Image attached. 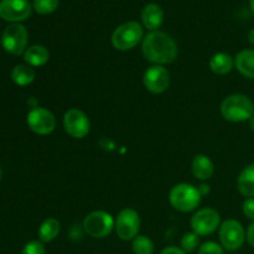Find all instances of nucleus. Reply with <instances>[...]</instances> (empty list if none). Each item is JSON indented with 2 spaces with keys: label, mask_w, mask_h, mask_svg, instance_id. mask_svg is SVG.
Returning a JSON list of instances; mask_svg holds the SVG:
<instances>
[{
  "label": "nucleus",
  "mask_w": 254,
  "mask_h": 254,
  "mask_svg": "<svg viewBox=\"0 0 254 254\" xmlns=\"http://www.w3.org/2000/svg\"><path fill=\"white\" fill-rule=\"evenodd\" d=\"M250 6H251V10H252V12L254 14V0H250Z\"/></svg>",
  "instance_id": "nucleus-33"
},
{
  "label": "nucleus",
  "mask_w": 254,
  "mask_h": 254,
  "mask_svg": "<svg viewBox=\"0 0 254 254\" xmlns=\"http://www.w3.org/2000/svg\"><path fill=\"white\" fill-rule=\"evenodd\" d=\"M27 39L29 34L24 25L21 24H11L5 27L1 36V45L9 54L20 56L26 51Z\"/></svg>",
  "instance_id": "nucleus-5"
},
{
  "label": "nucleus",
  "mask_w": 254,
  "mask_h": 254,
  "mask_svg": "<svg viewBox=\"0 0 254 254\" xmlns=\"http://www.w3.org/2000/svg\"><path fill=\"white\" fill-rule=\"evenodd\" d=\"M31 15V4L29 0H1L0 17L10 22H20Z\"/></svg>",
  "instance_id": "nucleus-13"
},
{
  "label": "nucleus",
  "mask_w": 254,
  "mask_h": 254,
  "mask_svg": "<svg viewBox=\"0 0 254 254\" xmlns=\"http://www.w3.org/2000/svg\"><path fill=\"white\" fill-rule=\"evenodd\" d=\"M60 230H61V225H60L59 220H56L54 217L46 218L39 228L40 242L49 243L51 241H54L59 236Z\"/></svg>",
  "instance_id": "nucleus-20"
},
{
  "label": "nucleus",
  "mask_w": 254,
  "mask_h": 254,
  "mask_svg": "<svg viewBox=\"0 0 254 254\" xmlns=\"http://www.w3.org/2000/svg\"><path fill=\"white\" fill-rule=\"evenodd\" d=\"M201 193L198 188L191 184H178L171 189L169 201L175 210L180 212H191L201 202Z\"/></svg>",
  "instance_id": "nucleus-3"
},
{
  "label": "nucleus",
  "mask_w": 254,
  "mask_h": 254,
  "mask_svg": "<svg viewBox=\"0 0 254 254\" xmlns=\"http://www.w3.org/2000/svg\"><path fill=\"white\" fill-rule=\"evenodd\" d=\"M64 128L72 138L83 139L89 133L91 123L84 112L78 108H71L64 116Z\"/></svg>",
  "instance_id": "nucleus-10"
},
{
  "label": "nucleus",
  "mask_w": 254,
  "mask_h": 254,
  "mask_svg": "<svg viewBox=\"0 0 254 254\" xmlns=\"http://www.w3.org/2000/svg\"><path fill=\"white\" fill-rule=\"evenodd\" d=\"M116 232L122 241H133L140 230V217L133 208H124L116 220Z\"/></svg>",
  "instance_id": "nucleus-8"
},
{
  "label": "nucleus",
  "mask_w": 254,
  "mask_h": 254,
  "mask_svg": "<svg viewBox=\"0 0 254 254\" xmlns=\"http://www.w3.org/2000/svg\"><path fill=\"white\" fill-rule=\"evenodd\" d=\"M243 213L247 218L254 221V197H247L242 205Z\"/></svg>",
  "instance_id": "nucleus-27"
},
{
  "label": "nucleus",
  "mask_w": 254,
  "mask_h": 254,
  "mask_svg": "<svg viewBox=\"0 0 254 254\" xmlns=\"http://www.w3.org/2000/svg\"><path fill=\"white\" fill-rule=\"evenodd\" d=\"M160 254H186V252H184L181 248H178V247H174V246H171V247L164 248V250L161 251Z\"/></svg>",
  "instance_id": "nucleus-29"
},
{
  "label": "nucleus",
  "mask_w": 254,
  "mask_h": 254,
  "mask_svg": "<svg viewBox=\"0 0 254 254\" xmlns=\"http://www.w3.org/2000/svg\"><path fill=\"white\" fill-rule=\"evenodd\" d=\"M26 121L29 128L39 135L51 134L56 127V119L54 114L49 109L41 107H34L27 114Z\"/></svg>",
  "instance_id": "nucleus-11"
},
{
  "label": "nucleus",
  "mask_w": 254,
  "mask_h": 254,
  "mask_svg": "<svg viewBox=\"0 0 254 254\" xmlns=\"http://www.w3.org/2000/svg\"><path fill=\"white\" fill-rule=\"evenodd\" d=\"M21 254H45V247L42 242L31 241V242L25 245V247L22 248Z\"/></svg>",
  "instance_id": "nucleus-25"
},
{
  "label": "nucleus",
  "mask_w": 254,
  "mask_h": 254,
  "mask_svg": "<svg viewBox=\"0 0 254 254\" xmlns=\"http://www.w3.org/2000/svg\"><path fill=\"white\" fill-rule=\"evenodd\" d=\"M221 114L232 123L250 121L254 116V103L245 94H231L221 103Z\"/></svg>",
  "instance_id": "nucleus-2"
},
{
  "label": "nucleus",
  "mask_w": 254,
  "mask_h": 254,
  "mask_svg": "<svg viewBox=\"0 0 254 254\" xmlns=\"http://www.w3.org/2000/svg\"><path fill=\"white\" fill-rule=\"evenodd\" d=\"M114 222L111 213L106 211H93L86 216L83 228L87 235L93 238H104L113 231Z\"/></svg>",
  "instance_id": "nucleus-6"
},
{
  "label": "nucleus",
  "mask_w": 254,
  "mask_h": 254,
  "mask_svg": "<svg viewBox=\"0 0 254 254\" xmlns=\"http://www.w3.org/2000/svg\"><path fill=\"white\" fill-rule=\"evenodd\" d=\"M248 41H250V44L254 45V27L248 32Z\"/></svg>",
  "instance_id": "nucleus-31"
},
{
  "label": "nucleus",
  "mask_w": 254,
  "mask_h": 254,
  "mask_svg": "<svg viewBox=\"0 0 254 254\" xmlns=\"http://www.w3.org/2000/svg\"><path fill=\"white\" fill-rule=\"evenodd\" d=\"M237 189L246 197H254V164L246 166L237 179Z\"/></svg>",
  "instance_id": "nucleus-19"
},
{
  "label": "nucleus",
  "mask_w": 254,
  "mask_h": 254,
  "mask_svg": "<svg viewBox=\"0 0 254 254\" xmlns=\"http://www.w3.org/2000/svg\"><path fill=\"white\" fill-rule=\"evenodd\" d=\"M235 66L242 76L254 79V50L246 49L237 54Z\"/></svg>",
  "instance_id": "nucleus-16"
},
{
  "label": "nucleus",
  "mask_w": 254,
  "mask_h": 254,
  "mask_svg": "<svg viewBox=\"0 0 254 254\" xmlns=\"http://www.w3.org/2000/svg\"><path fill=\"white\" fill-rule=\"evenodd\" d=\"M211 71L218 76H225V74L230 73L235 66V60L232 56L226 52H218L211 57L210 62H208Z\"/></svg>",
  "instance_id": "nucleus-17"
},
{
  "label": "nucleus",
  "mask_w": 254,
  "mask_h": 254,
  "mask_svg": "<svg viewBox=\"0 0 254 254\" xmlns=\"http://www.w3.org/2000/svg\"><path fill=\"white\" fill-rule=\"evenodd\" d=\"M50 59V52L42 45H34V46L26 49L24 52V60L29 66L40 67L44 66Z\"/></svg>",
  "instance_id": "nucleus-18"
},
{
  "label": "nucleus",
  "mask_w": 254,
  "mask_h": 254,
  "mask_svg": "<svg viewBox=\"0 0 254 254\" xmlns=\"http://www.w3.org/2000/svg\"><path fill=\"white\" fill-rule=\"evenodd\" d=\"M143 82L149 92L160 94L165 92L170 84V73L164 66L154 64L144 72Z\"/></svg>",
  "instance_id": "nucleus-12"
},
{
  "label": "nucleus",
  "mask_w": 254,
  "mask_h": 254,
  "mask_svg": "<svg viewBox=\"0 0 254 254\" xmlns=\"http://www.w3.org/2000/svg\"><path fill=\"white\" fill-rule=\"evenodd\" d=\"M198 235H196L195 232H189L186 235H184L183 240H181V250L186 253H191L198 247Z\"/></svg>",
  "instance_id": "nucleus-24"
},
{
  "label": "nucleus",
  "mask_w": 254,
  "mask_h": 254,
  "mask_svg": "<svg viewBox=\"0 0 254 254\" xmlns=\"http://www.w3.org/2000/svg\"><path fill=\"white\" fill-rule=\"evenodd\" d=\"M0 178H1V169H0Z\"/></svg>",
  "instance_id": "nucleus-34"
},
{
  "label": "nucleus",
  "mask_w": 254,
  "mask_h": 254,
  "mask_svg": "<svg viewBox=\"0 0 254 254\" xmlns=\"http://www.w3.org/2000/svg\"><path fill=\"white\" fill-rule=\"evenodd\" d=\"M221 216L213 208H201L191 218L192 232L198 236H207L220 228Z\"/></svg>",
  "instance_id": "nucleus-9"
},
{
  "label": "nucleus",
  "mask_w": 254,
  "mask_h": 254,
  "mask_svg": "<svg viewBox=\"0 0 254 254\" xmlns=\"http://www.w3.org/2000/svg\"><path fill=\"white\" fill-rule=\"evenodd\" d=\"M131 248L135 254H153L154 243L146 236H136L133 240Z\"/></svg>",
  "instance_id": "nucleus-22"
},
{
  "label": "nucleus",
  "mask_w": 254,
  "mask_h": 254,
  "mask_svg": "<svg viewBox=\"0 0 254 254\" xmlns=\"http://www.w3.org/2000/svg\"><path fill=\"white\" fill-rule=\"evenodd\" d=\"M143 39V27L136 21H128L117 27L112 34V45L119 51L134 49Z\"/></svg>",
  "instance_id": "nucleus-4"
},
{
  "label": "nucleus",
  "mask_w": 254,
  "mask_h": 254,
  "mask_svg": "<svg viewBox=\"0 0 254 254\" xmlns=\"http://www.w3.org/2000/svg\"><path fill=\"white\" fill-rule=\"evenodd\" d=\"M60 0H35L34 9L35 11L41 15H47L54 12L59 7Z\"/></svg>",
  "instance_id": "nucleus-23"
},
{
  "label": "nucleus",
  "mask_w": 254,
  "mask_h": 254,
  "mask_svg": "<svg viewBox=\"0 0 254 254\" xmlns=\"http://www.w3.org/2000/svg\"><path fill=\"white\" fill-rule=\"evenodd\" d=\"M141 21L148 30L158 31L164 21V12L161 7L156 4L145 5L141 11Z\"/></svg>",
  "instance_id": "nucleus-14"
},
{
  "label": "nucleus",
  "mask_w": 254,
  "mask_h": 254,
  "mask_svg": "<svg viewBox=\"0 0 254 254\" xmlns=\"http://www.w3.org/2000/svg\"><path fill=\"white\" fill-rule=\"evenodd\" d=\"M221 245L227 251H237L246 241V232L243 226L237 220H226L220 226Z\"/></svg>",
  "instance_id": "nucleus-7"
},
{
  "label": "nucleus",
  "mask_w": 254,
  "mask_h": 254,
  "mask_svg": "<svg viewBox=\"0 0 254 254\" xmlns=\"http://www.w3.org/2000/svg\"><path fill=\"white\" fill-rule=\"evenodd\" d=\"M198 191H200L201 196H205L210 192V189H208V185H206V184H201V185L198 186Z\"/></svg>",
  "instance_id": "nucleus-30"
},
{
  "label": "nucleus",
  "mask_w": 254,
  "mask_h": 254,
  "mask_svg": "<svg viewBox=\"0 0 254 254\" xmlns=\"http://www.w3.org/2000/svg\"><path fill=\"white\" fill-rule=\"evenodd\" d=\"M11 79L17 86H29L35 79V71L29 64H16L11 71Z\"/></svg>",
  "instance_id": "nucleus-21"
},
{
  "label": "nucleus",
  "mask_w": 254,
  "mask_h": 254,
  "mask_svg": "<svg viewBox=\"0 0 254 254\" xmlns=\"http://www.w3.org/2000/svg\"><path fill=\"white\" fill-rule=\"evenodd\" d=\"M198 254H223V248L215 242H205L198 248Z\"/></svg>",
  "instance_id": "nucleus-26"
},
{
  "label": "nucleus",
  "mask_w": 254,
  "mask_h": 254,
  "mask_svg": "<svg viewBox=\"0 0 254 254\" xmlns=\"http://www.w3.org/2000/svg\"><path fill=\"white\" fill-rule=\"evenodd\" d=\"M246 238H247L248 245L254 248V221L250 226H248L247 233H246Z\"/></svg>",
  "instance_id": "nucleus-28"
},
{
  "label": "nucleus",
  "mask_w": 254,
  "mask_h": 254,
  "mask_svg": "<svg viewBox=\"0 0 254 254\" xmlns=\"http://www.w3.org/2000/svg\"><path fill=\"white\" fill-rule=\"evenodd\" d=\"M191 170H192L193 176L201 181L208 180L212 178L213 171H215V166L211 159L205 154H198L193 158L192 165H191Z\"/></svg>",
  "instance_id": "nucleus-15"
},
{
  "label": "nucleus",
  "mask_w": 254,
  "mask_h": 254,
  "mask_svg": "<svg viewBox=\"0 0 254 254\" xmlns=\"http://www.w3.org/2000/svg\"><path fill=\"white\" fill-rule=\"evenodd\" d=\"M250 128L252 129V130L254 131V116L252 117V118L250 119Z\"/></svg>",
  "instance_id": "nucleus-32"
},
{
  "label": "nucleus",
  "mask_w": 254,
  "mask_h": 254,
  "mask_svg": "<svg viewBox=\"0 0 254 254\" xmlns=\"http://www.w3.org/2000/svg\"><path fill=\"white\" fill-rule=\"evenodd\" d=\"M143 55L149 62L163 66L169 64L178 56V45L171 36L161 31H151L141 44Z\"/></svg>",
  "instance_id": "nucleus-1"
}]
</instances>
